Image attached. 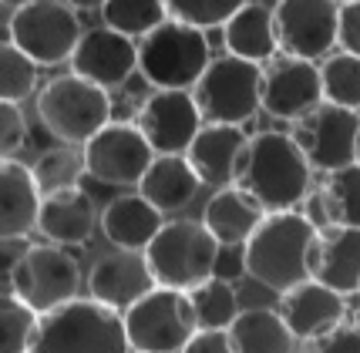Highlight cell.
Returning <instances> with one entry per match:
<instances>
[{
	"instance_id": "cell-23",
	"label": "cell",
	"mask_w": 360,
	"mask_h": 353,
	"mask_svg": "<svg viewBox=\"0 0 360 353\" xmlns=\"http://www.w3.org/2000/svg\"><path fill=\"white\" fill-rule=\"evenodd\" d=\"M307 205H310L307 219L320 232L333 229V226L360 229V162L347 165V169L327 172V179L307 199Z\"/></svg>"
},
{
	"instance_id": "cell-20",
	"label": "cell",
	"mask_w": 360,
	"mask_h": 353,
	"mask_svg": "<svg viewBox=\"0 0 360 353\" xmlns=\"http://www.w3.org/2000/svg\"><path fill=\"white\" fill-rule=\"evenodd\" d=\"M44 192L27 165L4 158L0 165V239H20L37 229Z\"/></svg>"
},
{
	"instance_id": "cell-29",
	"label": "cell",
	"mask_w": 360,
	"mask_h": 353,
	"mask_svg": "<svg viewBox=\"0 0 360 353\" xmlns=\"http://www.w3.org/2000/svg\"><path fill=\"white\" fill-rule=\"evenodd\" d=\"M101 17H105V27L125 34L131 41L135 37H148L165 20H172L165 0H108L101 7Z\"/></svg>"
},
{
	"instance_id": "cell-26",
	"label": "cell",
	"mask_w": 360,
	"mask_h": 353,
	"mask_svg": "<svg viewBox=\"0 0 360 353\" xmlns=\"http://www.w3.org/2000/svg\"><path fill=\"white\" fill-rule=\"evenodd\" d=\"M199 185H202V179H199V172L192 169V162L186 155H158L155 165L141 179L139 192L165 215V212H182L186 205H192Z\"/></svg>"
},
{
	"instance_id": "cell-31",
	"label": "cell",
	"mask_w": 360,
	"mask_h": 353,
	"mask_svg": "<svg viewBox=\"0 0 360 353\" xmlns=\"http://www.w3.org/2000/svg\"><path fill=\"white\" fill-rule=\"evenodd\" d=\"M192 296V309H195V323L199 330H229L239 320V296H236L233 283L226 279H209L199 290L188 293Z\"/></svg>"
},
{
	"instance_id": "cell-41",
	"label": "cell",
	"mask_w": 360,
	"mask_h": 353,
	"mask_svg": "<svg viewBox=\"0 0 360 353\" xmlns=\"http://www.w3.org/2000/svg\"><path fill=\"white\" fill-rule=\"evenodd\" d=\"M31 252V243H27V236H20V239H0V259H4V283L14 276V269L20 266V259Z\"/></svg>"
},
{
	"instance_id": "cell-39",
	"label": "cell",
	"mask_w": 360,
	"mask_h": 353,
	"mask_svg": "<svg viewBox=\"0 0 360 353\" xmlns=\"http://www.w3.org/2000/svg\"><path fill=\"white\" fill-rule=\"evenodd\" d=\"M182 353H236L229 330H199Z\"/></svg>"
},
{
	"instance_id": "cell-5",
	"label": "cell",
	"mask_w": 360,
	"mask_h": 353,
	"mask_svg": "<svg viewBox=\"0 0 360 353\" xmlns=\"http://www.w3.org/2000/svg\"><path fill=\"white\" fill-rule=\"evenodd\" d=\"M37 118L58 141L84 148L111 124V94L78 75H61L37 94Z\"/></svg>"
},
{
	"instance_id": "cell-12",
	"label": "cell",
	"mask_w": 360,
	"mask_h": 353,
	"mask_svg": "<svg viewBox=\"0 0 360 353\" xmlns=\"http://www.w3.org/2000/svg\"><path fill=\"white\" fill-rule=\"evenodd\" d=\"M340 7L337 0H276L273 17L283 54L303 61L327 58L340 44Z\"/></svg>"
},
{
	"instance_id": "cell-3",
	"label": "cell",
	"mask_w": 360,
	"mask_h": 353,
	"mask_svg": "<svg viewBox=\"0 0 360 353\" xmlns=\"http://www.w3.org/2000/svg\"><path fill=\"white\" fill-rule=\"evenodd\" d=\"M31 353H131L125 316L98 300H71L41 316Z\"/></svg>"
},
{
	"instance_id": "cell-19",
	"label": "cell",
	"mask_w": 360,
	"mask_h": 353,
	"mask_svg": "<svg viewBox=\"0 0 360 353\" xmlns=\"http://www.w3.org/2000/svg\"><path fill=\"white\" fill-rule=\"evenodd\" d=\"M280 313L297 340H320L327 337L330 330L344 326L347 303H344V293L310 279V283H303L297 290L283 293Z\"/></svg>"
},
{
	"instance_id": "cell-18",
	"label": "cell",
	"mask_w": 360,
	"mask_h": 353,
	"mask_svg": "<svg viewBox=\"0 0 360 353\" xmlns=\"http://www.w3.org/2000/svg\"><path fill=\"white\" fill-rule=\"evenodd\" d=\"M246 148H250V139L243 135V128H236V124H205L199 131V139L192 141L186 158L192 162V169L199 172L202 185H212L219 192V188H229V185L239 182Z\"/></svg>"
},
{
	"instance_id": "cell-16",
	"label": "cell",
	"mask_w": 360,
	"mask_h": 353,
	"mask_svg": "<svg viewBox=\"0 0 360 353\" xmlns=\"http://www.w3.org/2000/svg\"><path fill=\"white\" fill-rule=\"evenodd\" d=\"M155 273L148 266V256L141 249H115L105 252L88 273V293L91 300L111 309H131L155 290Z\"/></svg>"
},
{
	"instance_id": "cell-40",
	"label": "cell",
	"mask_w": 360,
	"mask_h": 353,
	"mask_svg": "<svg viewBox=\"0 0 360 353\" xmlns=\"http://www.w3.org/2000/svg\"><path fill=\"white\" fill-rule=\"evenodd\" d=\"M246 273V246H222L219 259H216V279L233 283Z\"/></svg>"
},
{
	"instance_id": "cell-10",
	"label": "cell",
	"mask_w": 360,
	"mask_h": 353,
	"mask_svg": "<svg viewBox=\"0 0 360 353\" xmlns=\"http://www.w3.org/2000/svg\"><path fill=\"white\" fill-rule=\"evenodd\" d=\"M4 286L20 303H27L44 316V313H54L58 307L78 300L81 266L71 252H64L58 246H31V252L20 259L14 276Z\"/></svg>"
},
{
	"instance_id": "cell-34",
	"label": "cell",
	"mask_w": 360,
	"mask_h": 353,
	"mask_svg": "<svg viewBox=\"0 0 360 353\" xmlns=\"http://www.w3.org/2000/svg\"><path fill=\"white\" fill-rule=\"evenodd\" d=\"M37 68L41 64L31 61L17 44L4 41L0 47V101L20 105L37 84Z\"/></svg>"
},
{
	"instance_id": "cell-2",
	"label": "cell",
	"mask_w": 360,
	"mask_h": 353,
	"mask_svg": "<svg viewBox=\"0 0 360 353\" xmlns=\"http://www.w3.org/2000/svg\"><path fill=\"white\" fill-rule=\"evenodd\" d=\"M310 175H314V165L293 135L259 131L250 139L246 162L236 185L250 192L269 215H276L297 212V205L310 199Z\"/></svg>"
},
{
	"instance_id": "cell-7",
	"label": "cell",
	"mask_w": 360,
	"mask_h": 353,
	"mask_svg": "<svg viewBox=\"0 0 360 353\" xmlns=\"http://www.w3.org/2000/svg\"><path fill=\"white\" fill-rule=\"evenodd\" d=\"M263 68L243 58H216L199 77V84L192 88L195 101L202 108V118L209 124H243L256 118V111L263 108Z\"/></svg>"
},
{
	"instance_id": "cell-8",
	"label": "cell",
	"mask_w": 360,
	"mask_h": 353,
	"mask_svg": "<svg viewBox=\"0 0 360 353\" xmlns=\"http://www.w3.org/2000/svg\"><path fill=\"white\" fill-rule=\"evenodd\" d=\"M125 333L131 353H182L199 333L192 296L155 286L145 300L125 309Z\"/></svg>"
},
{
	"instance_id": "cell-1",
	"label": "cell",
	"mask_w": 360,
	"mask_h": 353,
	"mask_svg": "<svg viewBox=\"0 0 360 353\" xmlns=\"http://www.w3.org/2000/svg\"><path fill=\"white\" fill-rule=\"evenodd\" d=\"M320 229L307 212H276L246 243V276L273 293H290L314 279Z\"/></svg>"
},
{
	"instance_id": "cell-21",
	"label": "cell",
	"mask_w": 360,
	"mask_h": 353,
	"mask_svg": "<svg viewBox=\"0 0 360 353\" xmlns=\"http://www.w3.org/2000/svg\"><path fill=\"white\" fill-rule=\"evenodd\" d=\"M266 215L269 212L250 192H243L239 185H229L205 202L202 222L219 239V246H246L256 236V229L266 222Z\"/></svg>"
},
{
	"instance_id": "cell-30",
	"label": "cell",
	"mask_w": 360,
	"mask_h": 353,
	"mask_svg": "<svg viewBox=\"0 0 360 353\" xmlns=\"http://www.w3.org/2000/svg\"><path fill=\"white\" fill-rule=\"evenodd\" d=\"M34 179H37V188L44 195H58V192H71V188H81V175L88 172V162H84V148H75V145H58L44 152L37 162H34Z\"/></svg>"
},
{
	"instance_id": "cell-11",
	"label": "cell",
	"mask_w": 360,
	"mask_h": 353,
	"mask_svg": "<svg viewBox=\"0 0 360 353\" xmlns=\"http://www.w3.org/2000/svg\"><path fill=\"white\" fill-rule=\"evenodd\" d=\"M155 148L141 135L139 124H122L111 122L101 128L88 145H84V162H88V175L98 179L101 185H115V188H131L141 185L148 169L155 165Z\"/></svg>"
},
{
	"instance_id": "cell-14",
	"label": "cell",
	"mask_w": 360,
	"mask_h": 353,
	"mask_svg": "<svg viewBox=\"0 0 360 353\" xmlns=\"http://www.w3.org/2000/svg\"><path fill=\"white\" fill-rule=\"evenodd\" d=\"M139 128L155 148V155H188L192 141L202 131V108L192 91L162 88L139 108Z\"/></svg>"
},
{
	"instance_id": "cell-37",
	"label": "cell",
	"mask_w": 360,
	"mask_h": 353,
	"mask_svg": "<svg viewBox=\"0 0 360 353\" xmlns=\"http://www.w3.org/2000/svg\"><path fill=\"white\" fill-rule=\"evenodd\" d=\"M310 353H360V326L357 323H350V326H337V330H330L327 337L314 340V347Z\"/></svg>"
},
{
	"instance_id": "cell-13",
	"label": "cell",
	"mask_w": 360,
	"mask_h": 353,
	"mask_svg": "<svg viewBox=\"0 0 360 353\" xmlns=\"http://www.w3.org/2000/svg\"><path fill=\"white\" fill-rule=\"evenodd\" d=\"M293 139L300 141L310 165L320 172H337L360 162V111L340 105H323L297 122Z\"/></svg>"
},
{
	"instance_id": "cell-42",
	"label": "cell",
	"mask_w": 360,
	"mask_h": 353,
	"mask_svg": "<svg viewBox=\"0 0 360 353\" xmlns=\"http://www.w3.org/2000/svg\"><path fill=\"white\" fill-rule=\"evenodd\" d=\"M68 7H75V11H101L108 0H64Z\"/></svg>"
},
{
	"instance_id": "cell-15",
	"label": "cell",
	"mask_w": 360,
	"mask_h": 353,
	"mask_svg": "<svg viewBox=\"0 0 360 353\" xmlns=\"http://www.w3.org/2000/svg\"><path fill=\"white\" fill-rule=\"evenodd\" d=\"M323 71L316 61L283 54L263 75V111L280 122H300L323 105Z\"/></svg>"
},
{
	"instance_id": "cell-27",
	"label": "cell",
	"mask_w": 360,
	"mask_h": 353,
	"mask_svg": "<svg viewBox=\"0 0 360 353\" xmlns=\"http://www.w3.org/2000/svg\"><path fill=\"white\" fill-rule=\"evenodd\" d=\"M226 47L233 58L243 61H276L280 51V31H276V17L263 4H246L239 14L226 24Z\"/></svg>"
},
{
	"instance_id": "cell-38",
	"label": "cell",
	"mask_w": 360,
	"mask_h": 353,
	"mask_svg": "<svg viewBox=\"0 0 360 353\" xmlns=\"http://www.w3.org/2000/svg\"><path fill=\"white\" fill-rule=\"evenodd\" d=\"M340 47L360 58V0L340 7Z\"/></svg>"
},
{
	"instance_id": "cell-32",
	"label": "cell",
	"mask_w": 360,
	"mask_h": 353,
	"mask_svg": "<svg viewBox=\"0 0 360 353\" xmlns=\"http://www.w3.org/2000/svg\"><path fill=\"white\" fill-rule=\"evenodd\" d=\"M41 330V313L20 303L14 293L0 300V353H31Z\"/></svg>"
},
{
	"instance_id": "cell-17",
	"label": "cell",
	"mask_w": 360,
	"mask_h": 353,
	"mask_svg": "<svg viewBox=\"0 0 360 353\" xmlns=\"http://www.w3.org/2000/svg\"><path fill=\"white\" fill-rule=\"evenodd\" d=\"M71 68H75L71 75L111 91V88H122L139 71V47L131 37L111 31V27H91L81 37Z\"/></svg>"
},
{
	"instance_id": "cell-36",
	"label": "cell",
	"mask_w": 360,
	"mask_h": 353,
	"mask_svg": "<svg viewBox=\"0 0 360 353\" xmlns=\"http://www.w3.org/2000/svg\"><path fill=\"white\" fill-rule=\"evenodd\" d=\"M24 141H27V118H24L20 105L0 101V155L14 158Z\"/></svg>"
},
{
	"instance_id": "cell-28",
	"label": "cell",
	"mask_w": 360,
	"mask_h": 353,
	"mask_svg": "<svg viewBox=\"0 0 360 353\" xmlns=\"http://www.w3.org/2000/svg\"><path fill=\"white\" fill-rule=\"evenodd\" d=\"M236 353H293L297 337L286 326L283 313L266 307H250L239 313V320L229 326Z\"/></svg>"
},
{
	"instance_id": "cell-33",
	"label": "cell",
	"mask_w": 360,
	"mask_h": 353,
	"mask_svg": "<svg viewBox=\"0 0 360 353\" xmlns=\"http://www.w3.org/2000/svg\"><path fill=\"white\" fill-rule=\"evenodd\" d=\"M320 71H323V98L330 105L360 111V58L340 51L330 54Z\"/></svg>"
},
{
	"instance_id": "cell-4",
	"label": "cell",
	"mask_w": 360,
	"mask_h": 353,
	"mask_svg": "<svg viewBox=\"0 0 360 353\" xmlns=\"http://www.w3.org/2000/svg\"><path fill=\"white\" fill-rule=\"evenodd\" d=\"M219 249V239L205 229V222L175 219L162 226L155 243L145 249V256H148L158 286L192 293L216 276Z\"/></svg>"
},
{
	"instance_id": "cell-43",
	"label": "cell",
	"mask_w": 360,
	"mask_h": 353,
	"mask_svg": "<svg viewBox=\"0 0 360 353\" xmlns=\"http://www.w3.org/2000/svg\"><path fill=\"white\" fill-rule=\"evenodd\" d=\"M27 4H31V0H4L7 11H20V7H27Z\"/></svg>"
},
{
	"instance_id": "cell-6",
	"label": "cell",
	"mask_w": 360,
	"mask_h": 353,
	"mask_svg": "<svg viewBox=\"0 0 360 353\" xmlns=\"http://www.w3.org/2000/svg\"><path fill=\"white\" fill-rule=\"evenodd\" d=\"M209 64L212 58H209L205 34L182 20H165L158 31L139 41V71L158 91L162 88H175V91L195 88Z\"/></svg>"
},
{
	"instance_id": "cell-25",
	"label": "cell",
	"mask_w": 360,
	"mask_h": 353,
	"mask_svg": "<svg viewBox=\"0 0 360 353\" xmlns=\"http://www.w3.org/2000/svg\"><path fill=\"white\" fill-rule=\"evenodd\" d=\"M94 222L98 215H94L91 195L84 188H71V192L44 195L37 229L51 246H81L91 239Z\"/></svg>"
},
{
	"instance_id": "cell-44",
	"label": "cell",
	"mask_w": 360,
	"mask_h": 353,
	"mask_svg": "<svg viewBox=\"0 0 360 353\" xmlns=\"http://www.w3.org/2000/svg\"><path fill=\"white\" fill-rule=\"evenodd\" d=\"M337 4H354V0H337Z\"/></svg>"
},
{
	"instance_id": "cell-35",
	"label": "cell",
	"mask_w": 360,
	"mask_h": 353,
	"mask_svg": "<svg viewBox=\"0 0 360 353\" xmlns=\"http://www.w3.org/2000/svg\"><path fill=\"white\" fill-rule=\"evenodd\" d=\"M250 0H165L169 7V17L172 20H182V24H192L199 31H209V27H226Z\"/></svg>"
},
{
	"instance_id": "cell-22",
	"label": "cell",
	"mask_w": 360,
	"mask_h": 353,
	"mask_svg": "<svg viewBox=\"0 0 360 353\" xmlns=\"http://www.w3.org/2000/svg\"><path fill=\"white\" fill-rule=\"evenodd\" d=\"M162 212L141 192L131 195H115L101 212V232L111 246L118 249H145L155 243V236L162 232Z\"/></svg>"
},
{
	"instance_id": "cell-24",
	"label": "cell",
	"mask_w": 360,
	"mask_h": 353,
	"mask_svg": "<svg viewBox=\"0 0 360 353\" xmlns=\"http://www.w3.org/2000/svg\"><path fill=\"white\" fill-rule=\"evenodd\" d=\"M314 279L337 293H360V229L333 226L320 232L314 252Z\"/></svg>"
},
{
	"instance_id": "cell-9",
	"label": "cell",
	"mask_w": 360,
	"mask_h": 353,
	"mask_svg": "<svg viewBox=\"0 0 360 353\" xmlns=\"http://www.w3.org/2000/svg\"><path fill=\"white\" fill-rule=\"evenodd\" d=\"M81 37L84 31H81L78 14L64 0H31L7 20V41L44 68L64 61L71 64Z\"/></svg>"
}]
</instances>
